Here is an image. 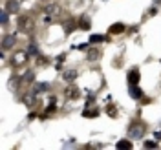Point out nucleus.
<instances>
[{
	"label": "nucleus",
	"mask_w": 161,
	"mask_h": 150,
	"mask_svg": "<svg viewBox=\"0 0 161 150\" xmlns=\"http://www.w3.org/2000/svg\"><path fill=\"white\" fill-rule=\"evenodd\" d=\"M28 57H30V53H26V51H17V53H13V57H11V64L13 66H24L26 62H28Z\"/></svg>",
	"instance_id": "nucleus-1"
},
{
	"label": "nucleus",
	"mask_w": 161,
	"mask_h": 150,
	"mask_svg": "<svg viewBox=\"0 0 161 150\" xmlns=\"http://www.w3.org/2000/svg\"><path fill=\"white\" fill-rule=\"evenodd\" d=\"M143 132H145V126L143 125H132V126H128V136H130L132 139H139V137H143Z\"/></svg>",
	"instance_id": "nucleus-2"
},
{
	"label": "nucleus",
	"mask_w": 161,
	"mask_h": 150,
	"mask_svg": "<svg viewBox=\"0 0 161 150\" xmlns=\"http://www.w3.org/2000/svg\"><path fill=\"white\" fill-rule=\"evenodd\" d=\"M19 24H20V30L22 31H31L33 30V20L28 19V17H20Z\"/></svg>",
	"instance_id": "nucleus-3"
},
{
	"label": "nucleus",
	"mask_w": 161,
	"mask_h": 150,
	"mask_svg": "<svg viewBox=\"0 0 161 150\" xmlns=\"http://www.w3.org/2000/svg\"><path fill=\"white\" fill-rule=\"evenodd\" d=\"M15 37L13 35H8V37H4V40H2V50H9L11 46L15 44Z\"/></svg>",
	"instance_id": "nucleus-4"
},
{
	"label": "nucleus",
	"mask_w": 161,
	"mask_h": 150,
	"mask_svg": "<svg viewBox=\"0 0 161 150\" xmlns=\"http://www.w3.org/2000/svg\"><path fill=\"white\" fill-rule=\"evenodd\" d=\"M139 70H136V68H134V70L130 71V73H128V82H130V84H137V82H139Z\"/></svg>",
	"instance_id": "nucleus-5"
},
{
	"label": "nucleus",
	"mask_w": 161,
	"mask_h": 150,
	"mask_svg": "<svg viewBox=\"0 0 161 150\" xmlns=\"http://www.w3.org/2000/svg\"><path fill=\"white\" fill-rule=\"evenodd\" d=\"M66 95H68V99H79V90L73 86V88H68L66 90Z\"/></svg>",
	"instance_id": "nucleus-6"
},
{
	"label": "nucleus",
	"mask_w": 161,
	"mask_h": 150,
	"mask_svg": "<svg viewBox=\"0 0 161 150\" xmlns=\"http://www.w3.org/2000/svg\"><path fill=\"white\" fill-rule=\"evenodd\" d=\"M130 95L134 97V99H139L143 93H141V90L137 88V86H136V84H130Z\"/></svg>",
	"instance_id": "nucleus-7"
},
{
	"label": "nucleus",
	"mask_w": 161,
	"mask_h": 150,
	"mask_svg": "<svg viewBox=\"0 0 161 150\" xmlns=\"http://www.w3.org/2000/svg\"><path fill=\"white\" fill-rule=\"evenodd\" d=\"M99 57H101V53H99L97 50H90V51H88V55H86V59L90 60V62H93V60H97Z\"/></svg>",
	"instance_id": "nucleus-8"
},
{
	"label": "nucleus",
	"mask_w": 161,
	"mask_h": 150,
	"mask_svg": "<svg viewBox=\"0 0 161 150\" xmlns=\"http://www.w3.org/2000/svg\"><path fill=\"white\" fill-rule=\"evenodd\" d=\"M117 148H121V150L132 148V143H130V141H126V139H123V141H119V143H117Z\"/></svg>",
	"instance_id": "nucleus-9"
},
{
	"label": "nucleus",
	"mask_w": 161,
	"mask_h": 150,
	"mask_svg": "<svg viewBox=\"0 0 161 150\" xmlns=\"http://www.w3.org/2000/svg\"><path fill=\"white\" fill-rule=\"evenodd\" d=\"M123 31H125V26H123V24H115V26L110 28V33H114V35H115V33H123Z\"/></svg>",
	"instance_id": "nucleus-10"
},
{
	"label": "nucleus",
	"mask_w": 161,
	"mask_h": 150,
	"mask_svg": "<svg viewBox=\"0 0 161 150\" xmlns=\"http://www.w3.org/2000/svg\"><path fill=\"white\" fill-rule=\"evenodd\" d=\"M17 9H19V2H15V0L8 2V11H9V13H15Z\"/></svg>",
	"instance_id": "nucleus-11"
},
{
	"label": "nucleus",
	"mask_w": 161,
	"mask_h": 150,
	"mask_svg": "<svg viewBox=\"0 0 161 150\" xmlns=\"http://www.w3.org/2000/svg\"><path fill=\"white\" fill-rule=\"evenodd\" d=\"M75 77H77V71H66L64 73V79L66 81H73Z\"/></svg>",
	"instance_id": "nucleus-12"
},
{
	"label": "nucleus",
	"mask_w": 161,
	"mask_h": 150,
	"mask_svg": "<svg viewBox=\"0 0 161 150\" xmlns=\"http://www.w3.org/2000/svg\"><path fill=\"white\" fill-rule=\"evenodd\" d=\"M80 28H82V30H90V20L82 19V20H80Z\"/></svg>",
	"instance_id": "nucleus-13"
},
{
	"label": "nucleus",
	"mask_w": 161,
	"mask_h": 150,
	"mask_svg": "<svg viewBox=\"0 0 161 150\" xmlns=\"http://www.w3.org/2000/svg\"><path fill=\"white\" fill-rule=\"evenodd\" d=\"M28 53H30V55H39V51H37V46H35V44H30V48H28Z\"/></svg>",
	"instance_id": "nucleus-14"
},
{
	"label": "nucleus",
	"mask_w": 161,
	"mask_h": 150,
	"mask_svg": "<svg viewBox=\"0 0 161 150\" xmlns=\"http://www.w3.org/2000/svg\"><path fill=\"white\" fill-rule=\"evenodd\" d=\"M82 115H84V117H95V115H97V112H95V110H84Z\"/></svg>",
	"instance_id": "nucleus-15"
},
{
	"label": "nucleus",
	"mask_w": 161,
	"mask_h": 150,
	"mask_svg": "<svg viewBox=\"0 0 161 150\" xmlns=\"http://www.w3.org/2000/svg\"><path fill=\"white\" fill-rule=\"evenodd\" d=\"M103 40H104L103 35H93V37H92V42H103Z\"/></svg>",
	"instance_id": "nucleus-16"
},
{
	"label": "nucleus",
	"mask_w": 161,
	"mask_h": 150,
	"mask_svg": "<svg viewBox=\"0 0 161 150\" xmlns=\"http://www.w3.org/2000/svg\"><path fill=\"white\" fill-rule=\"evenodd\" d=\"M6 24H8V13L2 11V26H6Z\"/></svg>",
	"instance_id": "nucleus-17"
},
{
	"label": "nucleus",
	"mask_w": 161,
	"mask_h": 150,
	"mask_svg": "<svg viewBox=\"0 0 161 150\" xmlns=\"http://www.w3.org/2000/svg\"><path fill=\"white\" fill-rule=\"evenodd\" d=\"M108 114H110L112 117H114V115H117V108H114V106H110V108H108Z\"/></svg>",
	"instance_id": "nucleus-18"
},
{
	"label": "nucleus",
	"mask_w": 161,
	"mask_h": 150,
	"mask_svg": "<svg viewBox=\"0 0 161 150\" xmlns=\"http://www.w3.org/2000/svg\"><path fill=\"white\" fill-rule=\"evenodd\" d=\"M145 147H147V148H154V147H156V143H154V141H147V143H145Z\"/></svg>",
	"instance_id": "nucleus-19"
},
{
	"label": "nucleus",
	"mask_w": 161,
	"mask_h": 150,
	"mask_svg": "<svg viewBox=\"0 0 161 150\" xmlns=\"http://www.w3.org/2000/svg\"><path fill=\"white\" fill-rule=\"evenodd\" d=\"M46 88H48V84H39L37 86V92H42V90H46Z\"/></svg>",
	"instance_id": "nucleus-20"
},
{
	"label": "nucleus",
	"mask_w": 161,
	"mask_h": 150,
	"mask_svg": "<svg viewBox=\"0 0 161 150\" xmlns=\"http://www.w3.org/2000/svg\"><path fill=\"white\" fill-rule=\"evenodd\" d=\"M156 139H161V132H156Z\"/></svg>",
	"instance_id": "nucleus-21"
}]
</instances>
